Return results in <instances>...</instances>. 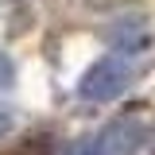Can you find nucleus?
<instances>
[{
  "label": "nucleus",
  "mask_w": 155,
  "mask_h": 155,
  "mask_svg": "<svg viewBox=\"0 0 155 155\" xmlns=\"http://www.w3.org/2000/svg\"><path fill=\"white\" fill-rule=\"evenodd\" d=\"M128 81H132V62H128V54H105L81 74L78 93H81V101L109 105V101H116V97L128 89Z\"/></svg>",
  "instance_id": "nucleus-1"
},
{
  "label": "nucleus",
  "mask_w": 155,
  "mask_h": 155,
  "mask_svg": "<svg viewBox=\"0 0 155 155\" xmlns=\"http://www.w3.org/2000/svg\"><path fill=\"white\" fill-rule=\"evenodd\" d=\"M105 39L113 43L120 54H136V51L147 47V23L140 16H124V19H116L113 27L105 31Z\"/></svg>",
  "instance_id": "nucleus-2"
},
{
  "label": "nucleus",
  "mask_w": 155,
  "mask_h": 155,
  "mask_svg": "<svg viewBox=\"0 0 155 155\" xmlns=\"http://www.w3.org/2000/svg\"><path fill=\"white\" fill-rule=\"evenodd\" d=\"M140 140H143L140 124L116 120V124H109V128L101 132V151H105V155H132L136 147H140Z\"/></svg>",
  "instance_id": "nucleus-3"
},
{
  "label": "nucleus",
  "mask_w": 155,
  "mask_h": 155,
  "mask_svg": "<svg viewBox=\"0 0 155 155\" xmlns=\"http://www.w3.org/2000/svg\"><path fill=\"white\" fill-rule=\"evenodd\" d=\"M66 155H105V151H101V132H97V136H81V140H74V143L66 147Z\"/></svg>",
  "instance_id": "nucleus-4"
},
{
  "label": "nucleus",
  "mask_w": 155,
  "mask_h": 155,
  "mask_svg": "<svg viewBox=\"0 0 155 155\" xmlns=\"http://www.w3.org/2000/svg\"><path fill=\"white\" fill-rule=\"evenodd\" d=\"M12 81H16V62L0 51V89H12Z\"/></svg>",
  "instance_id": "nucleus-5"
},
{
  "label": "nucleus",
  "mask_w": 155,
  "mask_h": 155,
  "mask_svg": "<svg viewBox=\"0 0 155 155\" xmlns=\"http://www.w3.org/2000/svg\"><path fill=\"white\" fill-rule=\"evenodd\" d=\"M8 132H12V113L0 109V136H8Z\"/></svg>",
  "instance_id": "nucleus-6"
},
{
  "label": "nucleus",
  "mask_w": 155,
  "mask_h": 155,
  "mask_svg": "<svg viewBox=\"0 0 155 155\" xmlns=\"http://www.w3.org/2000/svg\"><path fill=\"white\" fill-rule=\"evenodd\" d=\"M8 8H12V0H0V16H4V12H8Z\"/></svg>",
  "instance_id": "nucleus-7"
}]
</instances>
